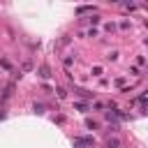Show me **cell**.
<instances>
[{
  "label": "cell",
  "mask_w": 148,
  "mask_h": 148,
  "mask_svg": "<svg viewBox=\"0 0 148 148\" xmlns=\"http://www.w3.org/2000/svg\"><path fill=\"white\" fill-rule=\"evenodd\" d=\"M106 146H109V148H118V141H116V139H109Z\"/></svg>",
  "instance_id": "obj_1"
},
{
  "label": "cell",
  "mask_w": 148,
  "mask_h": 148,
  "mask_svg": "<svg viewBox=\"0 0 148 148\" xmlns=\"http://www.w3.org/2000/svg\"><path fill=\"white\" fill-rule=\"evenodd\" d=\"M39 72H42V76H44V79H49V76H51V74H49V69H46V67H42V69H39Z\"/></svg>",
  "instance_id": "obj_2"
}]
</instances>
